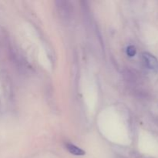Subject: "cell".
<instances>
[{"label": "cell", "mask_w": 158, "mask_h": 158, "mask_svg": "<svg viewBox=\"0 0 158 158\" xmlns=\"http://www.w3.org/2000/svg\"><path fill=\"white\" fill-rule=\"evenodd\" d=\"M142 56H143V62L148 69L153 71L158 70V60L154 55L150 52H143Z\"/></svg>", "instance_id": "2"}, {"label": "cell", "mask_w": 158, "mask_h": 158, "mask_svg": "<svg viewBox=\"0 0 158 158\" xmlns=\"http://www.w3.org/2000/svg\"><path fill=\"white\" fill-rule=\"evenodd\" d=\"M136 52H137V50L134 46H129L127 48V53L129 56H135Z\"/></svg>", "instance_id": "4"}, {"label": "cell", "mask_w": 158, "mask_h": 158, "mask_svg": "<svg viewBox=\"0 0 158 158\" xmlns=\"http://www.w3.org/2000/svg\"><path fill=\"white\" fill-rule=\"evenodd\" d=\"M56 8L60 17L62 19H64L66 21L69 20L71 17L72 11H71L70 4L67 1H57Z\"/></svg>", "instance_id": "1"}, {"label": "cell", "mask_w": 158, "mask_h": 158, "mask_svg": "<svg viewBox=\"0 0 158 158\" xmlns=\"http://www.w3.org/2000/svg\"><path fill=\"white\" fill-rule=\"evenodd\" d=\"M66 148L67 151H69L70 154H73L76 156H83L85 154V151L82 150L81 148H78L76 145L72 144V143H66Z\"/></svg>", "instance_id": "3"}]
</instances>
